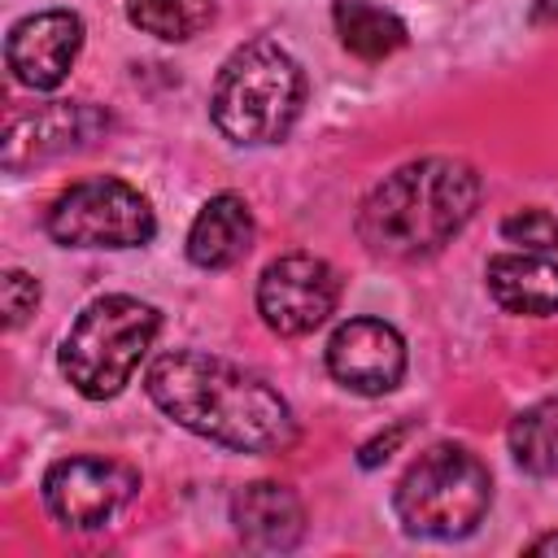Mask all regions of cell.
I'll return each instance as SVG.
<instances>
[{
    "mask_svg": "<svg viewBox=\"0 0 558 558\" xmlns=\"http://www.w3.org/2000/svg\"><path fill=\"white\" fill-rule=\"evenodd\" d=\"M39 305V279L26 270H4L0 279V310H4V327L17 331Z\"/></svg>",
    "mask_w": 558,
    "mask_h": 558,
    "instance_id": "19",
    "label": "cell"
},
{
    "mask_svg": "<svg viewBox=\"0 0 558 558\" xmlns=\"http://www.w3.org/2000/svg\"><path fill=\"white\" fill-rule=\"evenodd\" d=\"M331 22H336L340 44H344L357 61H384V57L401 52L405 39H410L405 22H401L392 9L371 4V0H336Z\"/></svg>",
    "mask_w": 558,
    "mask_h": 558,
    "instance_id": "15",
    "label": "cell"
},
{
    "mask_svg": "<svg viewBox=\"0 0 558 558\" xmlns=\"http://www.w3.org/2000/svg\"><path fill=\"white\" fill-rule=\"evenodd\" d=\"M488 292L506 314H558V262L549 253H497L484 266Z\"/></svg>",
    "mask_w": 558,
    "mask_h": 558,
    "instance_id": "14",
    "label": "cell"
},
{
    "mask_svg": "<svg viewBox=\"0 0 558 558\" xmlns=\"http://www.w3.org/2000/svg\"><path fill=\"white\" fill-rule=\"evenodd\" d=\"M527 554H558V532H549V536H536V541L527 545Z\"/></svg>",
    "mask_w": 558,
    "mask_h": 558,
    "instance_id": "22",
    "label": "cell"
},
{
    "mask_svg": "<svg viewBox=\"0 0 558 558\" xmlns=\"http://www.w3.org/2000/svg\"><path fill=\"white\" fill-rule=\"evenodd\" d=\"M480 174L458 157H418L384 174L362 209L357 240L388 262H418L440 253L475 214Z\"/></svg>",
    "mask_w": 558,
    "mask_h": 558,
    "instance_id": "2",
    "label": "cell"
},
{
    "mask_svg": "<svg viewBox=\"0 0 558 558\" xmlns=\"http://www.w3.org/2000/svg\"><path fill=\"white\" fill-rule=\"evenodd\" d=\"M235 536L257 554H288L305 536V506L288 484L257 480L231 497Z\"/></svg>",
    "mask_w": 558,
    "mask_h": 558,
    "instance_id": "12",
    "label": "cell"
},
{
    "mask_svg": "<svg viewBox=\"0 0 558 558\" xmlns=\"http://www.w3.org/2000/svg\"><path fill=\"white\" fill-rule=\"evenodd\" d=\"M327 371L362 397H384L405 375V340L384 318H349L327 340Z\"/></svg>",
    "mask_w": 558,
    "mask_h": 558,
    "instance_id": "10",
    "label": "cell"
},
{
    "mask_svg": "<svg viewBox=\"0 0 558 558\" xmlns=\"http://www.w3.org/2000/svg\"><path fill=\"white\" fill-rule=\"evenodd\" d=\"M109 131V113H100L87 100H52L39 105L31 113H17L4 131V148L0 161L4 170H31L39 161H52L61 153H78L87 148L96 135Z\"/></svg>",
    "mask_w": 558,
    "mask_h": 558,
    "instance_id": "9",
    "label": "cell"
},
{
    "mask_svg": "<svg viewBox=\"0 0 558 558\" xmlns=\"http://www.w3.org/2000/svg\"><path fill=\"white\" fill-rule=\"evenodd\" d=\"M410 436V423H397V427H388V432H379L375 440H366L362 449H357V462L371 471V466H379V462H388L392 458V449L401 445Z\"/></svg>",
    "mask_w": 558,
    "mask_h": 558,
    "instance_id": "20",
    "label": "cell"
},
{
    "mask_svg": "<svg viewBox=\"0 0 558 558\" xmlns=\"http://www.w3.org/2000/svg\"><path fill=\"white\" fill-rule=\"evenodd\" d=\"M493 506V475L466 445L440 440L423 449L397 480L392 510L410 536L458 541L480 527Z\"/></svg>",
    "mask_w": 558,
    "mask_h": 558,
    "instance_id": "5",
    "label": "cell"
},
{
    "mask_svg": "<svg viewBox=\"0 0 558 558\" xmlns=\"http://www.w3.org/2000/svg\"><path fill=\"white\" fill-rule=\"evenodd\" d=\"M126 17L153 39L183 44L214 22V0H126Z\"/></svg>",
    "mask_w": 558,
    "mask_h": 558,
    "instance_id": "17",
    "label": "cell"
},
{
    "mask_svg": "<svg viewBox=\"0 0 558 558\" xmlns=\"http://www.w3.org/2000/svg\"><path fill=\"white\" fill-rule=\"evenodd\" d=\"M253 209L235 192H218L187 227V262L201 270H227L253 248Z\"/></svg>",
    "mask_w": 558,
    "mask_h": 558,
    "instance_id": "13",
    "label": "cell"
},
{
    "mask_svg": "<svg viewBox=\"0 0 558 558\" xmlns=\"http://www.w3.org/2000/svg\"><path fill=\"white\" fill-rule=\"evenodd\" d=\"M44 227L61 248H140L157 235L153 205L113 174L70 183Z\"/></svg>",
    "mask_w": 558,
    "mask_h": 558,
    "instance_id": "6",
    "label": "cell"
},
{
    "mask_svg": "<svg viewBox=\"0 0 558 558\" xmlns=\"http://www.w3.org/2000/svg\"><path fill=\"white\" fill-rule=\"evenodd\" d=\"M135 493L140 471L105 453H74L44 471V506L70 532H96L113 523Z\"/></svg>",
    "mask_w": 558,
    "mask_h": 558,
    "instance_id": "7",
    "label": "cell"
},
{
    "mask_svg": "<svg viewBox=\"0 0 558 558\" xmlns=\"http://www.w3.org/2000/svg\"><path fill=\"white\" fill-rule=\"evenodd\" d=\"M510 453L527 475H558V392L532 401L510 418Z\"/></svg>",
    "mask_w": 558,
    "mask_h": 558,
    "instance_id": "16",
    "label": "cell"
},
{
    "mask_svg": "<svg viewBox=\"0 0 558 558\" xmlns=\"http://www.w3.org/2000/svg\"><path fill=\"white\" fill-rule=\"evenodd\" d=\"M144 388L166 418L235 453H275L288 449L296 436L288 401L262 375L218 353H161L148 366Z\"/></svg>",
    "mask_w": 558,
    "mask_h": 558,
    "instance_id": "1",
    "label": "cell"
},
{
    "mask_svg": "<svg viewBox=\"0 0 558 558\" xmlns=\"http://www.w3.org/2000/svg\"><path fill=\"white\" fill-rule=\"evenodd\" d=\"M536 26H549L558 22V0H532V13H527Z\"/></svg>",
    "mask_w": 558,
    "mask_h": 558,
    "instance_id": "21",
    "label": "cell"
},
{
    "mask_svg": "<svg viewBox=\"0 0 558 558\" xmlns=\"http://www.w3.org/2000/svg\"><path fill=\"white\" fill-rule=\"evenodd\" d=\"M501 240L532 248V253H554L558 248V214H549L541 205L514 209L510 218H501Z\"/></svg>",
    "mask_w": 558,
    "mask_h": 558,
    "instance_id": "18",
    "label": "cell"
},
{
    "mask_svg": "<svg viewBox=\"0 0 558 558\" xmlns=\"http://www.w3.org/2000/svg\"><path fill=\"white\" fill-rule=\"evenodd\" d=\"M340 275L314 253H283L257 279V314L275 336H310L331 318Z\"/></svg>",
    "mask_w": 558,
    "mask_h": 558,
    "instance_id": "8",
    "label": "cell"
},
{
    "mask_svg": "<svg viewBox=\"0 0 558 558\" xmlns=\"http://www.w3.org/2000/svg\"><path fill=\"white\" fill-rule=\"evenodd\" d=\"M301 105H305V74L296 57L266 35L240 44L222 61L209 92L214 126L244 148L279 144L292 131Z\"/></svg>",
    "mask_w": 558,
    "mask_h": 558,
    "instance_id": "3",
    "label": "cell"
},
{
    "mask_svg": "<svg viewBox=\"0 0 558 558\" xmlns=\"http://www.w3.org/2000/svg\"><path fill=\"white\" fill-rule=\"evenodd\" d=\"M157 331H161V314L148 301L126 296V292L96 296L70 323V331L57 349V366L78 397L109 401L131 384V375H135L140 357L153 349Z\"/></svg>",
    "mask_w": 558,
    "mask_h": 558,
    "instance_id": "4",
    "label": "cell"
},
{
    "mask_svg": "<svg viewBox=\"0 0 558 558\" xmlns=\"http://www.w3.org/2000/svg\"><path fill=\"white\" fill-rule=\"evenodd\" d=\"M78 48H83V17L70 9H44L13 22L4 39V61L22 87L52 92L65 83Z\"/></svg>",
    "mask_w": 558,
    "mask_h": 558,
    "instance_id": "11",
    "label": "cell"
}]
</instances>
